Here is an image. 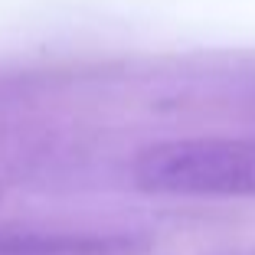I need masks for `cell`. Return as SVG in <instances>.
Returning a JSON list of instances; mask_svg holds the SVG:
<instances>
[{
	"label": "cell",
	"mask_w": 255,
	"mask_h": 255,
	"mask_svg": "<svg viewBox=\"0 0 255 255\" xmlns=\"http://www.w3.org/2000/svg\"><path fill=\"white\" fill-rule=\"evenodd\" d=\"M134 183L160 196L255 200V137H177L134 160Z\"/></svg>",
	"instance_id": "obj_1"
},
{
	"label": "cell",
	"mask_w": 255,
	"mask_h": 255,
	"mask_svg": "<svg viewBox=\"0 0 255 255\" xmlns=\"http://www.w3.org/2000/svg\"><path fill=\"white\" fill-rule=\"evenodd\" d=\"M150 239L125 229L0 226V255H144Z\"/></svg>",
	"instance_id": "obj_2"
},
{
	"label": "cell",
	"mask_w": 255,
	"mask_h": 255,
	"mask_svg": "<svg viewBox=\"0 0 255 255\" xmlns=\"http://www.w3.org/2000/svg\"><path fill=\"white\" fill-rule=\"evenodd\" d=\"M229 255H255V249H249V252H229Z\"/></svg>",
	"instance_id": "obj_3"
},
{
	"label": "cell",
	"mask_w": 255,
	"mask_h": 255,
	"mask_svg": "<svg viewBox=\"0 0 255 255\" xmlns=\"http://www.w3.org/2000/svg\"><path fill=\"white\" fill-rule=\"evenodd\" d=\"M0 200H3V187H0Z\"/></svg>",
	"instance_id": "obj_4"
}]
</instances>
